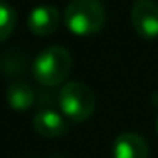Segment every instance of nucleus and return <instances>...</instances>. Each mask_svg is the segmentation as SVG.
<instances>
[{"label":"nucleus","mask_w":158,"mask_h":158,"mask_svg":"<svg viewBox=\"0 0 158 158\" xmlns=\"http://www.w3.org/2000/svg\"><path fill=\"white\" fill-rule=\"evenodd\" d=\"M17 26V12L12 5L0 2V43L9 39Z\"/></svg>","instance_id":"9"},{"label":"nucleus","mask_w":158,"mask_h":158,"mask_svg":"<svg viewBox=\"0 0 158 158\" xmlns=\"http://www.w3.org/2000/svg\"><path fill=\"white\" fill-rule=\"evenodd\" d=\"M7 104L15 110H27L34 106L36 94L31 85L26 82H12L5 94Z\"/></svg>","instance_id":"8"},{"label":"nucleus","mask_w":158,"mask_h":158,"mask_svg":"<svg viewBox=\"0 0 158 158\" xmlns=\"http://www.w3.org/2000/svg\"><path fill=\"white\" fill-rule=\"evenodd\" d=\"M32 126L43 138H60L68 131L66 119L55 109H39L32 119Z\"/></svg>","instance_id":"6"},{"label":"nucleus","mask_w":158,"mask_h":158,"mask_svg":"<svg viewBox=\"0 0 158 158\" xmlns=\"http://www.w3.org/2000/svg\"><path fill=\"white\" fill-rule=\"evenodd\" d=\"M131 24L139 38H158V4L153 0H136L131 9Z\"/></svg>","instance_id":"4"},{"label":"nucleus","mask_w":158,"mask_h":158,"mask_svg":"<svg viewBox=\"0 0 158 158\" xmlns=\"http://www.w3.org/2000/svg\"><path fill=\"white\" fill-rule=\"evenodd\" d=\"M61 114L73 123H83L95 110V95L92 89L82 82H68L58 94Z\"/></svg>","instance_id":"3"},{"label":"nucleus","mask_w":158,"mask_h":158,"mask_svg":"<svg viewBox=\"0 0 158 158\" xmlns=\"http://www.w3.org/2000/svg\"><path fill=\"white\" fill-rule=\"evenodd\" d=\"M63 21L75 36H92L106 24V10L99 0H72L65 9Z\"/></svg>","instance_id":"2"},{"label":"nucleus","mask_w":158,"mask_h":158,"mask_svg":"<svg viewBox=\"0 0 158 158\" xmlns=\"http://www.w3.org/2000/svg\"><path fill=\"white\" fill-rule=\"evenodd\" d=\"M72 72V55L63 46H49L36 56L32 75L43 87H58Z\"/></svg>","instance_id":"1"},{"label":"nucleus","mask_w":158,"mask_h":158,"mask_svg":"<svg viewBox=\"0 0 158 158\" xmlns=\"http://www.w3.org/2000/svg\"><path fill=\"white\" fill-rule=\"evenodd\" d=\"M155 129H156V134H158V116H156V123H155Z\"/></svg>","instance_id":"10"},{"label":"nucleus","mask_w":158,"mask_h":158,"mask_svg":"<svg viewBox=\"0 0 158 158\" xmlns=\"http://www.w3.org/2000/svg\"><path fill=\"white\" fill-rule=\"evenodd\" d=\"M60 26V10L55 5H38L27 17V27L34 36L46 38Z\"/></svg>","instance_id":"5"},{"label":"nucleus","mask_w":158,"mask_h":158,"mask_svg":"<svg viewBox=\"0 0 158 158\" xmlns=\"http://www.w3.org/2000/svg\"><path fill=\"white\" fill-rule=\"evenodd\" d=\"M112 158H148V143L138 133H121L114 139Z\"/></svg>","instance_id":"7"}]
</instances>
